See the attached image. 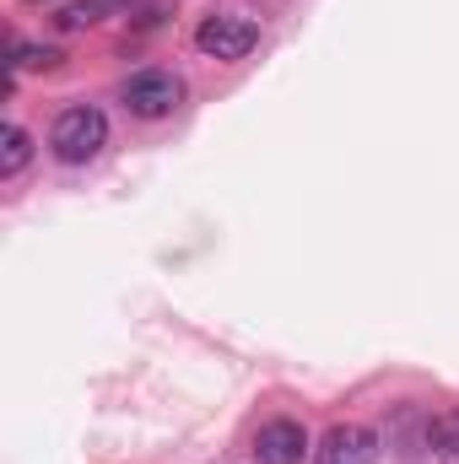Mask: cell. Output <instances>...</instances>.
Instances as JSON below:
<instances>
[{
  "label": "cell",
  "instance_id": "3957f363",
  "mask_svg": "<svg viewBox=\"0 0 459 464\" xmlns=\"http://www.w3.org/2000/svg\"><path fill=\"white\" fill-rule=\"evenodd\" d=\"M254 44H259V27H254L249 16H232V11L206 16V22L195 27V49H200L206 60H243Z\"/></svg>",
  "mask_w": 459,
  "mask_h": 464
},
{
  "label": "cell",
  "instance_id": "277c9868",
  "mask_svg": "<svg viewBox=\"0 0 459 464\" xmlns=\"http://www.w3.org/2000/svg\"><path fill=\"white\" fill-rule=\"evenodd\" d=\"M378 454H384V443H378L373 427L341 421V427H330L325 443L314 449V464H378Z\"/></svg>",
  "mask_w": 459,
  "mask_h": 464
},
{
  "label": "cell",
  "instance_id": "ba28073f",
  "mask_svg": "<svg viewBox=\"0 0 459 464\" xmlns=\"http://www.w3.org/2000/svg\"><path fill=\"white\" fill-rule=\"evenodd\" d=\"M427 449L444 464H459V411H444L427 421Z\"/></svg>",
  "mask_w": 459,
  "mask_h": 464
},
{
  "label": "cell",
  "instance_id": "5b68a950",
  "mask_svg": "<svg viewBox=\"0 0 459 464\" xmlns=\"http://www.w3.org/2000/svg\"><path fill=\"white\" fill-rule=\"evenodd\" d=\"M303 454H308V432L292 416H276L254 432V459L259 464H303Z\"/></svg>",
  "mask_w": 459,
  "mask_h": 464
},
{
  "label": "cell",
  "instance_id": "8992f818",
  "mask_svg": "<svg viewBox=\"0 0 459 464\" xmlns=\"http://www.w3.org/2000/svg\"><path fill=\"white\" fill-rule=\"evenodd\" d=\"M124 5H130V0H65V5L54 11V27H60V33H82V27H98L103 16H114Z\"/></svg>",
  "mask_w": 459,
  "mask_h": 464
},
{
  "label": "cell",
  "instance_id": "6da1fadb",
  "mask_svg": "<svg viewBox=\"0 0 459 464\" xmlns=\"http://www.w3.org/2000/svg\"><path fill=\"white\" fill-rule=\"evenodd\" d=\"M103 146H109V114L93 109V103H71V109H60L54 124H49V151L60 162H71V168L93 162Z\"/></svg>",
  "mask_w": 459,
  "mask_h": 464
},
{
  "label": "cell",
  "instance_id": "7a4b0ae2",
  "mask_svg": "<svg viewBox=\"0 0 459 464\" xmlns=\"http://www.w3.org/2000/svg\"><path fill=\"white\" fill-rule=\"evenodd\" d=\"M119 98H124V109L135 119H168L179 103H184V82L173 76V71H135L124 87H119Z\"/></svg>",
  "mask_w": 459,
  "mask_h": 464
},
{
  "label": "cell",
  "instance_id": "52a82bcc",
  "mask_svg": "<svg viewBox=\"0 0 459 464\" xmlns=\"http://www.w3.org/2000/svg\"><path fill=\"white\" fill-rule=\"evenodd\" d=\"M27 162H33V135H27L22 124H5V130H0V179L11 184Z\"/></svg>",
  "mask_w": 459,
  "mask_h": 464
}]
</instances>
